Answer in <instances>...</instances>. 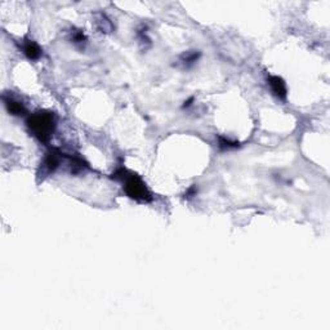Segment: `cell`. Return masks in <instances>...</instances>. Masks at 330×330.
<instances>
[{"label":"cell","mask_w":330,"mask_h":330,"mask_svg":"<svg viewBox=\"0 0 330 330\" xmlns=\"http://www.w3.org/2000/svg\"><path fill=\"white\" fill-rule=\"evenodd\" d=\"M267 83L270 85V89L274 93L275 97H278L279 99H285L288 95V88H286V83L284 82V79L278 75H268Z\"/></svg>","instance_id":"4"},{"label":"cell","mask_w":330,"mask_h":330,"mask_svg":"<svg viewBox=\"0 0 330 330\" xmlns=\"http://www.w3.org/2000/svg\"><path fill=\"white\" fill-rule=\"evenodd\" d=\"M87 40H88V38H87V35H85L84 31H82V30L72 29L71 31H70V42H71L74 46L83 47L85 43H87Z\"/></svg>","instance_id":"11"},{"label":"cell","mask_w":330,"mask_h":330,"mask_svg":"<svg viewBox=\"0 0 330 330\" xmlns=\"http://www.w3.org/2000/svg\"><path fill=\"white\" fill-rule=\"evenodd\" d=\"M94 25L95 29L102 34H110L114 31V25L112 21L106 16L105 13H97L94 16Z\"/></svg>","instance_id":"7"},{"label":"cell","mask_w":330,"mask_h":330,"mask_svg":"<svg viewBox=\"0 0 330 330\" xmlns=\"http://www.w3.org/2000/svg\"><path fill=\"white\" fill-rule=\"evenodd\" d=\"M26 125L31 136L42 143H48L56 131V116L53 112L40 110L30 115Z\"/></svg>","instance_id":"2"},{"label":"cell","mask_w":330,"mask_h":330,"mask_svg":"<svg viewBox=\"0 0 330 330\" xmlns=\"http://www.w3.org/2000/svg\"><path fill=\"white\" fill-rule=\"evenodd\" d=\"M3 101L10 115H13V116H23V115L26 114V107H25V105H23L21 101H18V99L13 98V97H10V95L9 97L4 95Z\"/></svg>","instance_id":"6"},{"label":"cell","mask_w":330,"mask_h":330,"mask_svg":"<svg viewBox=\"0 0 330 330\" xmlns=\"http://www.w3.org/2000/svg\"><path fill=\"white\" fill-rule=\"evenodd\" d=\"M111 178L123 183V190L129 199L141 204L151 203L154 200L146 183L137 173H133L125 168H119L112 173Z\"/></svg>","instance_id":"1"},{"label":"cell","mask_w":330,"mask_h":330,"mask_svg":"<svg viewBox=\"0 0 330 330\" xmlns=\"http://www.w3.org/2000/svg\"><path fill=\"white\" fill-rule=\"evenodd\" d=\"M201 53L199 50H189L185 52L182 56L180 57V65L182 66V69H190L195 63L199 61Z\"/></svg>","instance_id":"8"},{"label":"cell","mask_w":330,"mask_h":330,"mask_svg":"<svg viewBox=\"0 0 330 330\" xmlns=\"http://www.w3.org/2000/svg\"><path fill=\"white\" fill-rule=\"evenodd\" d=\"M23 54L30 59V61H36L39 59L43 54V49L36 42L31 39H25L22 43Z\"/></svg>","instance_id":"5"},{"label":"cell","mask_w":330,"mask_h":330,"mask_svg":"<svg viewBox=\"0 0 330 330\" xmlns=\"http://www.w3.org/2000/svg\"><path fill=\"white\" fill-rule=\"evenodd\" d=\"M192 102H193V97H191L190 99H189V101H185V105L182 106L183 108H187V107H190L191 105H192Z\"/></svg>","instance_id":"13"},{"label":"cell","mask_w":330,"mask_h":330,"mask_svg":"<svg viewBox=\"0 0 330 330\" xmlns=\"http://www.w3.org/2000/svg\"><path fill=\"white\" fill-rule=\"evenodd\" d=\"M217 146H218V150L226 152V151H231L236 150V148H240V142L237 141H232L230 138L222 137V136H218L217 137Z\"/></svg>","instance_id":"9"},{"label":"cell","mask_w":330,"mask_h":330,"mask_svg":"<svg viewBox=\"0 0 330 330\" xmlns=\"http://www.w3.org/2000/svg\"><path fill=\"white\" fill-rule=\"evenodd\" d=\"M69 165L70 170H71V174H79L84 172L85 169H89V165L84 161V159L79 156H70L69 157Z\"/></svg>","instance_id":"10"},{"label":"cell","mask_w":330,"mask_h":330,"mask_svg":"<svg viewBox=\"0 0 330 330\" xmlns=\"http://www.w3.org/2000/svg\"><path fill=\"white\" fill-rule=\"evenodd\" d=\"M63 159H66V155L62 154L58 148H50L46 154V156L43 157L42 163H40L39 172H38V177L46 178V177L52 176L62 164Z\"/></svg>","instance_id":"3"},{"label":"cell","mask_w":330,"mask_h":330,"mask_svg":"<svg viewBox=\"0 0 330 330\" xmlns=\"http://www.w3.org/2000/svg\"><path fill=\"white\" fill-rule=\"evenodd\" d=\"M196 193H197V186L196 185H192V186L189 187L186 192H185V199L187 200L192 199L193 196H196Z\"/></svg>","instance_id":"12"}]
</instances>
